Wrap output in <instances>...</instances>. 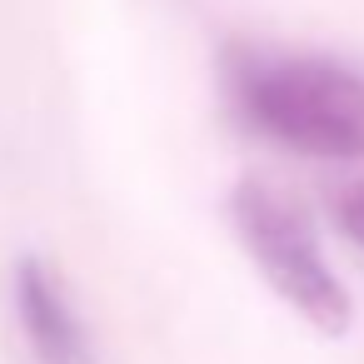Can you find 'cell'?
<instances>
[{
	"instance_id": "6da1fadb",
	"label": "cell",
	"mask_w": 364,
	"mask_h": 364,
	"mask_svg": "<svg viewBox=\"0 0 364 364\" xmlns=\"http://www.w3.org/2000/svg\"><path fill=\"white\" fill-rule=\"evenodd\" d=\"M230 95L264 140L319 155L364 160V75L314 55H240Z\"/></svg>"
},
{
	"instance_id": "7a4b0ae2",
	"label": "cell",
	"mask_w": 364,
	"mask_h": 364,
	"mask_svg": "<svg viewBox=\"0 0 364 364\" xmlns=\"http://www.w3.org/2000/svg\"><path fill=\"white\" fill-rule=\"evenodd\" d=\"M230 220H235V235H240L245 255L255 259L259 279L309 329L339 339L354 324V299H349L344 279L329 269L304 210L284 190H274L264 180H240L230 195Z\"/></svg>"
},
{
	"instance_id": "3957f363",
	"label": "cell",
	"mask_w": 364,
	"mask_h": 364,
	"mask_svg": "<svg viewBox=\"0 0 364 364\" xmlns=\"http://www.w3.org/2000/svg\"><path fill=\"white\" fill-rule=\"evenodd\" d=\"M16 319L41 364H90V334L75 304L65 299L60 279L50 274V264L36 255L16 264Z\"/></svg>"
},
{
	"instance_id": "277c9868",
	"label": "cell",
	"mask_w": 364,
	"mask_h": 364,
	"mask_svg": "<svg viewBox=\"0 0 364 364\" xmlns=\"http://www.w3.org/2000/svg\"><path fill=\"white\" fill-rule=\"evenodd\" d=\"M334 220H339V230L364 250V180H349V185L339 190V200H334Z\"/></svg>"
}]
</instances>
